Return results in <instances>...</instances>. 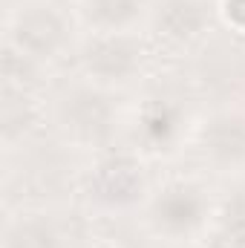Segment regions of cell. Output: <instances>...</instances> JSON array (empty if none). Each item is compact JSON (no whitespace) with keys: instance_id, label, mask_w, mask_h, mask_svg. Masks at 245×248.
Wrapping results in <instances>:
<instances>
[{"instance_id":"1","label":"cell","mask_w":245,"mask_h":248,"mask_svg":"<svg viewBox=\"0 0 245 248\" xmlns=\"http://www.w3.org/2000/svg\"><path fill=\"white\" fill-rule=\"evenodd\" d=\"M78 38L81 23L75 6H66L61 0H15L6 9L3 49L44 69L75 52Z\"/></svg>"},{"instance_id":"2","label":"cell","mask_w":245,"mask_h":248,"mask_svg":"<svg viewBox=\"0 0 245 248\" xmlns=\"http://www.w3.org/2000/svg\"><path fill=\"white\" fill-rule=\"evenodd\" d=\"M219 202L211 187L199 179H170L162 187L150 190L141 205V225L150 237L168 246H190L208 240L216 219Z\"/></svg>"},{"instance_id":"3","label":"cell","mask_w":245,"mask_h":248,"mask_svg":"<svg viewBox=\"0 0 245 248\" xmlns=\"http://www.w3.org/2000/svg\"><path fill=\"white\" fill-rule=\"evenodd\" d=\"M78 78L119 93L133 87L147 61V49L141 35L133 32H81L75 46Z\"/></svg>"},{"instance_id":"4","label":"cell","mask_w":245,"mask_h":248,"mask_svg":"<svg viewBox=\"0 0 245 248\" xmlns=\"http://www.w3.org/2000/svg\"><path fill=\"white\" fill-rule=\"evenodd\" d=\"M55 124L72 144L104 147L119 130V107L110 90L78 78L55 98Z\"/></svg>"},{"instance_id":"5","label":"cell","mask_w":245,"mask_h":248,"mask_svg":"<svg viewBox=\"0 0 245 248\" xmlns=\"http://www.w3.org/2000/svg\"><path fill=\"white\" fill-rule=\"evenodd\" d=\"M193 150L214 173H245V107L225 104L205 113L193 127Z\"/></svg>"},{"instance_id":"6","label":"cell","mask_w":245,"mask_h":248,"mask_svg":"<svg viewBox=\"0 0 245 248\" xmlns=\"http://www.w3.org/2000/svg\"><path fill=\"white\" fill-rule=\"evenodd\" d=\"M216 17V0H153L147 29L173 49H190L208 38Z\"/></svg>"},{"instance_id":"7","label":"cell","mask_w":245,"mask_h":248,"mask_svg":"<svg viewBox=\"0 0 245 248\" xmlns=\"http://www.w3.org/2000/svg\"><path fill=\"white\" fill-rule=\"evenodd\" d=\"M147 179L141 173V165L127 156H107L101 159L90 179H87V199L90 205L101 211H133L144 205L147 199Z\"/></svg>"},{"instance_id":"8","label":"cell","mask_w":245,"mask_h":248,"mask_svg":"<svg viewBox=\"0 0 245 248\" xmlns=\"http://www.w3.org/2000/svg\"><path fill=\"white\" fill-rule=\"evenodd\" d=\"M0 248H72V234L46 208H17L3 219Z\"/></svg>"},{"instance_id":"9","label":"cell","mask_w":245,"mask_h":248,"mask_svg":"<svg viewBox=\"0 0 245 248\" xmlns=\"http://www.w3.org/2000/svg\"><path fill=\"white\" fill-rule=\"evenodd\" d=\"M84 32H133L150 23L153 0H78L72 3Z\"/></svg>"},{"instance_id":"10","label":"cell","mask_w":245,"mask_h":248,"mask_svg":"<svg viewBox=\"0 0 245 248\" xmlns=\"http://www.w3.org/2000/svg\"><path fill=\"white\" fill-rule=\"evenodd\" d=\"M208 248H245V187L219 202L208 234Z\"/></svg>"},{"instance_id":"11","label":"cell","mask_w":245,"mask_h":248,"mask_svg":"<svg viewBox=\"0 0 245 248\" xmlns=\"http://www.w3.org/2000/svg\"><path fill=\"white\" fill-rule=\"evenodd\" d=\"M219 17L228 26L245 32V0H219Z\"/></svg>"},{"instance_id":"12","label":"cell","mask_w":245,"mask_h":248,"mask_svg":"<svg viewBox=\"0 0 245 248\" xmlns=\"http://www.w3.org/2000/svg\"><path fill=\"white\" fill-rule=\"evenodd\" d=\"M72 3H78V0H72Z\"/></svg>"}]
</instances>
